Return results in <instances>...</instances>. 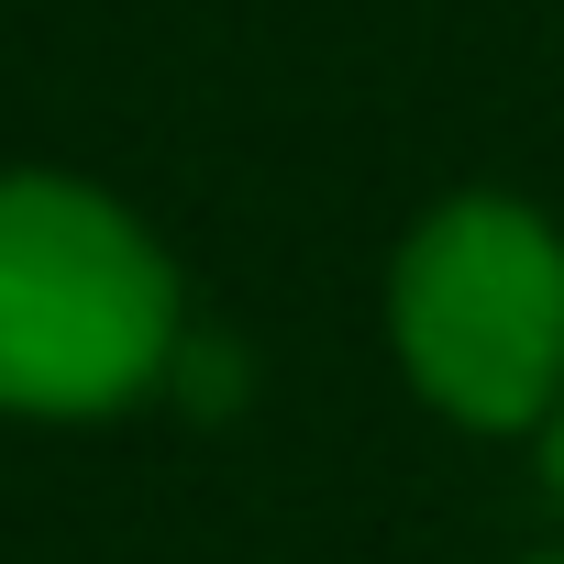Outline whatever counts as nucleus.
I'll list each match as a JSON object with an SVG mask.
<instances>
[{"label":"nucleus","mask_w":564,"mask_h":564,"mask_svg":"<svg viewBox=\"0 0 564 564\" xmlns=\"http://www.w3.org/2000/svg\"><path fill=\"white\" fill-rule=\"evenodd\" d=\"M399 355L454 421H531L564 377V243L509 199L432 210L399 254Z\"/></svg>","instance_id":"f03ea898"},{"label":"nucleus","mask_w":564,"mask_h":564,"mask_svg":"<svg viewBox=\"0 0 564 564\" xmlns=\"http://www.w3.org/2000/svg\"><path fill=\"white\" fill-rule=\"evenodd\" d=\"M553 487H564V421H553Z\"/></svg>","instance_id":"7ed1b4c3"},{"label":"nucleus","mask_w":564,"mask_h":564,"mask_svg":"<svg viewBox=\"0 0 564 564\" xmlns=\"http://www.w3.org/2000/svg\"><path fill=\"white\" fill-rule=\"evenodd\" d=\"M166 355L177 289L155 243L67 177H0V410H111Z\"/></svg>","instance_id":"f257e3e1"}]
</instances>
